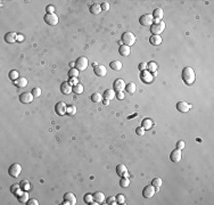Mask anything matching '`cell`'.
Instances as JSON below:
<instances>
[{
    "label": "cell",
    "instance_id": "1",
    "mask_svg": "<svg viewBox=\"0 0 214 205\" xmlns=\"http://www.w3.org/2000/svg\"><path fill=\"white\" fill-rule=\"evenodd\" d=\"M181 77H182V80L186 84L190 86L195 82L196 80V75H195V72L194 70L190 67V66H186L184 70H182V73H181Z\"/></svg>",
    "mask_w": 214,
    "mask_h": 205
},
{
    "label": "cell",
    "instance_id": "2",
    "mask_svg": "<svg viewBox=\"0 0 214 205\" xmlns=\"http://www.w3.org/2000/svg\"><path fill=\"white\" fill-rule=\"evenodd\" d=\"M165 30V23L163 21H158V19H155L150 26V31L154 35H159V33Z\"/></svg>",
    "mask_w": 214,
    "mask_h": 205
},
{
    "label": "cell",
    "instance_id": "3",
    "mask_svg": "<svg viewBox=\"0 0 214 205\" xmlns=\"http://www.w3.org/2000/svg\"><path fill=\"white\" fill-rule=\"evenodd\" d=\"M122 42L125 46H129V47L132 46V45H135V42H136L135 34L131 33V32H124L122 34Z\"/></svg>",
    "mask_w": 214,
    "mask_h": 205
},
{
    "label": "cell",
    "instance_id": "4",
    "mask_svg": "<svg viewBox=\"0 0 214 205\" xmlns=\"http://www.w3.org/2000/svg\"><path fill=\"white\" fill-rule=\"evenodd\" d=\"M21 172H22V166L18 163L12 164L9 166V169H8V173H9L10 177H13V178H17L21 174Z\"/></svg>",
    "mask_w": 214,
    "mask_h": 205
},
{
    "label": "cell",
    "instance_id": "5",
    "mask_svg": "<svg viewBox=\"0 0 214 205\" xmlns=\"http://www.w3.org/2000/svg\"><path fill=\"white\" fill-rule=\"evenodd\" d=\"M154 22V17L152 14H145L139 18V23L144 26H152Z\"/></svg>",
    "mask_w": 214,
    "mask_h": 205
},
{
    "label": "cell",
    "instance_id": "6",
    "mask_svg": "<svg viewBox=\"0 0 214 205\" xmlns=\"http://www.w3.org/2000/svg\"><path fill=\"white\" fill-rule=\"evenodd\" d=\"M43 21L46 22L48 25H57L58 24V16L56 14H46L45 17H43Z\"/></svg>",
    "mask_w": 214,
    "mask_h": 205
},
{
    "label": "cell",
    "instance_id": "7",
    "mask_svg": "<svg viewBox=\"0 0 214 205\" xmlns=\"http://www.w3.org/2000/svg\"><path fill=\"white\" fill-rule=\"evenodd\" d=\"M88 64H89V62H88L87 57H79L75 62V66L79 71H84V70H87Z\"/></svg>",
    "mask_w": 214,
    "mask_h": 205
},
{
    "label": "cell",
    "instance_id": "8",
    "mask_svg": "<svg viewBox=\"0 0 214 205\" xmlns=\"http://www.w3.org/2000/svg\"><path fill=\"white\" fill-rule=\"evenodd\" d=\"M66 110H67V106H66V104L63 103V101L57 103L56 106H55V112H56V114L59 115V116L65 115V114H66Z\"/></svg>",
    "mask_w": 214,
    "mask_h": 205
},
{
    "label": "cell",
    "instance_id": "9",
    "mask_svg": "<svg viewBox=\"0 0 214 205\" xmlns=\"http://www.w3.org/2000/svg\"><path fill=\"white\" fill-rule=\"evenodd\" d=\"M155 187H154L153 185H148V186H146L144 190H142V195H144V197H146V198H152L154 195H155Z\"/></svg>",
    "mask_w": 214,
    "mask_h": 205
},
{
    "label": "cell",
    "instance_id": "10",
    "mask_svg": "<svg viewBox=\"0 0 214 205\" xmlns=\"http://www.w3.org/2000/svg\"><path fill=\"white\" fill-rule=\"evenodd\" d=\"M64 204H71V205L77 204V197L74 196V194L66 193L64 195Z\"/></svg>",
    "mask_w": 214,
    "mask_h": 205
},
{
    "label": "cell",
    "instance_id": "11",
    "mask_svg": "<svg viewBox=\"0 0 214 205\" xmlns=\"http://www.w3.org/2000/svg\"><path fill=\"white\" fill-rule=\"evenodd\" d=\"M33 95L32 92H23L19 95V101L23 103V104H30L31 101L33 100Z\"/></svg>",
    "mask_w": 214,
    "mask_h": 205
},
{
    "label": "cell",
    "instance_id": "12",
    "mask_svg": "<svg viewBox=\"0 0 214 205\" xmlns=\"http://www.w3.org/2000/svg\"><path fill=\"white\" fill-rule=\"evenodd\" d=\"M93 72H95V74H96V75H98V77H105V75L107 74V68H106V66H104V65L99 64V65L95 66Z\"/></svg>",
    "mask_w": 214,
    "mask_h": 205
},
{
    "label": "cell",
    "instance_id": "13",
    "mask_svg": "<svg viewBox=\"0 0 214 205\" xmlns=\"http://www.w3.org/2000/svg\"><path fill=\"white\" fill-rule=\"evenodd\" d=\"M113 87H114V90H115V92L123 91V90L125 89V82H124L122 79H116L115 81H114V84H113Z\"/></svg>",
    "mask_w": 214,
    "mask_h": 205
},
{
    "label": "cell",
    "instance_id": "14",
    "mask_svg": "<svg viewBox=\"0 0 214 205\" xmlns=\"http://www.w3.org/2000/svg\"><path fill=\"white\" fill-rule=\"evenodd\" d=\"M181 157H182V155H181V150L180 149H174L172 153H171V155H170V158H171V161L172 162H174V163H179L180 161H181Z\"/></svg>",
    "mask_w": 214,
    "mask_h": 205
},
{
    "label": "cell",
    "instance_id": "15",
    "mask_svg": "<svg viewBox=\"0 0 214 205\" xmlns=\"http://www.w3.org/2000/svg\"><path fill=\"white\" fill-rule=\"evenodd\" d=\"M190 108H191V106L187 101H179V103H177V110L179 112H181V113H187V112H189Z\"/></svg>",
    "mask_w": 214,
    "mask_h": 205
},
{
    "label": "cell",
    "instance_id": "16",
    "mask_svg": "<svg viewBox=\"0 0 214 205\" xmlns=\"http://www.w3.org/2000/svg\"><path fill=\"white\" fill-rule=\"evenodd\" d=\"M17 199H18V202L22 203V204L28 203V201H29V193H28L26 190L19 191V193L17 194Z\"/></svg>",
    "mask_w": 214,
    "mask_h": 205
},
{
    "label": "cell",
    "instance_id": "17",
    "mask_svg": "<svg viewBox=\"0 0 214 205\" xmlns=\"http://www.w3.org/2000/svg\"><path fill=\"white\" fill-rule=\"evenodd\" d=\"M17 38H18V35L16 32H8L5 35V41L8 43H14V42H16Z\"/></svg>",
    "mask_w": 214,
    "mask_h": 205
},
{
    "label": "cell",
    "instance_id": "18",
    "mask_svg": "<svg viewBox=\"0 0 214 205\" xmlns=\"http://www.w3.org/2000/svg\"><path fill=\"white\" fill-rule=\"evenodd\" d=\"M116 173H117V175H120L121 178L129 175L128 169H126V166H125L124 164H119V165L116 166Z\"/></svg>",
    "mask_w": 214,
    "mask_h": 205
},
{
    "label": "cell",
    "instance_id": "19",
    "mask_svg": "<svg viewBox=\"0 0 214 205\" xmlns=\"http://www.w3.org/2000/svg\"><path fill=\"white\" fill-rule=\"evenodd\" d=\"M61 91L63 95H70V94H71V91H72V86L70 84V82L65 81V82L61 83Z\"/></svg>",
    "mask_w": 214,
    "mask_h": 205
},
{
    "label": "cell",
    "instance_id": "20",
    "mask_svg": "<svg viewBox=\"0 0 214 205\" xmlns=\"http://www.w3.org/2000/svg\"><path fill=\"white\" fill-rule=\"evenodd\" d=\"M92 197H93V201L97 202L98 204H101V203H104V202L106 201V197H105V195H104L101 191L95 193V194L92 195Z\"/></svg>",
    "mask_w": 214,
    "mask_h": 205
},
{
    "label": "cell",
    "instance_id": "21",
    "mask_svg": "<svg viewBox=\"0 0 214 205\" xmlns=\"http://www.w3.org/2000/svg\"><path fill=\"white\" fill-rule=\"evenodd\" d=\"M140 79H141V81H144L145 83H149V82L153 81V75H152V73H149L147 71H142L141 75H140Z\"/></svg>",
    "mask_w": 214,
    "mask_h": 205
},
{
    "label": "cell",
    "instance_id": "22",
    "mask_svg": "<svg viewBox=\"0 0 214 205\" xmlns=\"http://www.w3.org/2000/svg\"><path fill=\"white\" fill-rule=\"evenodd\" d=\"M119 52H120V55L123 56V57H126V56H129L130 55V52H131V49L129 46H125V45H122L121 47L119 48Z\"/></svg>",
    "mask_w": 214,
    "mask_h": 205
},
{
    "label": "cell",
    "instance_id": "23",
    "mask_svg": "<svg viewBox=\"0 0 214 205\" xmlns=\"http://www.w3.org/2000/svg\"><path fill=\"white\" fill-rule=\"evenodd\" d=\"M89 10H90V13L93 14V15H98V14H100V13H101L100 5H98V3H92L91 6L89 7Z\"/></svg>",
    "mask_w": 214,
    "mask_h": 205
},
{
    "label": "cell",
    "instance_id": "24",
    "mask_svg": "<svg viewBox=\"0 0 214 205\" xmlns=\"http://www.w3.org/2000/svg\"><path fill=\"white\" fill-rule=\"evenodd\" d=\"M15 86L17 88H24V87L28 86V80L25 79L24 77H19V78L15 81Z\"/></svg>",
    "mask_w": 214,
    "mask_h": 205
},
{
    "label": "cell",
    "instance_id": "25",
    "mask_svg": "<svg viewBox=\"0 0 214 205\" xmlns=\"http://www.w3.org/2000/svg\"><path fill=\"white\" fill-rule=\"evenodd\" d=\"M115 96H116V92H115L114 89H107V90H105V92H104V98L108 99V100L114 99Z\"/></svg>",
    "mask_w": 214,
    "mask_h": 205
},
{
    "label": "cell",
    "instance_id": "26",
    "mask_svg": "<svg viewBox=\"0 0 214 205\" xmlns=\"http://www.w3.org/2000/svg\"><path fill=\"white\" fill-rule=\"evenodd\" d=\"M149 42L153 45V46H158V45H161L162 43V37H159V35H152L150 38H149Z\"/></svg>",
    "mask_w": 214,
    "mask_h": 205
},
{
    "label": "cell",
    "instance_id": "27",
    "mask_svg": "<svg viewBox=\"0 0 214 205\" xmlns=\"http://www.w3.org/2000/svg\"><path fill=\"white\" fill-rule=\"evenodd\" d=\"M83 90H84V88H83V86H82L81 83H77V84H74V86L72 87V92L77 94V95L82 94V92H83Z\"/></svg>",
    "mask_w": 214,
    "mask_h": 205
},
{
    "label": "cell",
    "instance_id": "28",
    "mask_svg": "<svg viewBox=\"0 0 214 205\" xmlns=\"http://www.w3.org/2000/svg\"><path fill=\"white\" fill-rule=\"evenodd\" d=\"M109 66H110V68L114 70V71H121V68H122V63H121L120 61H113V62H110Z\"/></svg>",
    "mask_w": 214,
    "mask_h": 205
},
{
    "label": "cell",
    "instance_id": "29",
    "mask_svg": "<svg viewBox=\"0 0 214 205\" xmlns=\"http://www.w3.org/2000/svg\"><path fill=\"white\" fill-rule=\"evenodd\" d=\"M163 15H164V13H163V10H162L161 8H156V9L153 12V17L155 19L161 21V19L163 18Z\"/></svg>",
    "mask_w": 214,
    "mask_h": 205
},
{
    "label": "cell",
    "instance_id": "30",
    "mask_svg": "<svg viewBox=\"0 0 214 205\" xmlns=\"http://www.w3.org/2000/svg\"><path fill=\"white\" fill-rule=\"evenodd\" d=\"M141 126H142L145 130H149V129L153 126V120H150V119H145V120L141 122Z\"/></svg>",
    "mask_w": 214,
    "mask_h": 205
},
{
    "label": "cell",
    "instance_id": "31",
    "mask_svg": "<svg viewBox=\"0 0 214 205\" xmlns=\"http://www.w3.org/2000/svg\"><path fill=\"white\" fill-rule=\"evenodd\" d=\"M91 100L92 103H101L103 101V95L99 92H95L91 95Z\"/></svg>",
    "mask_w": 214,
    "mask_h": 205
},
{
    "label": "cell",
    "instance_id": "32",
    "mask_svg": "<svg viewBox=\"0 0 214 205\" xmlns=\"http://www.w3.org/2000/svg\"><path fill=\"white\" fill-rule=\"evenodd\" d=\"M125 91H126L128 94H135V91H136V84H135L133 82L128 83V84L125 86Z\"/></svg>",
    "mask_w": 214,
    "mask_h": 205
},
{
    "label": "cell",
    "instance_id": "33",
    "mask_svg": "<svg viewBox=\"0 0 214 205\" xmlns=\"http://www.w3.org/2000/svg\"><path fill=\"white\" fill-rule=\"evenodd\" d=\"M152 185H153L156 189H158L163 185V180L161 178H154L153 180H152Z\"/></svg>",
    "mask_w": 214,
    "mask_h": 205
},
{
    "label": "cell",
    "instance_id": "34",
    "mask_svg": "<svg viewBox=\"0 0 214 205\" xmlns=\"http://www.w3.org/2000/svg\"><path fill=\"white\" fill-rule=\"evenodd\" d=\"M19 186H21V188H22V190H26V191H28V190H29V189H30V188H31L30 182H29L28 180H25V179H24V180H22V181L19 182Z\"/></svg>",
    "mask_w": 214,
    "mask_h": 205
},
{
    "label": "cell",
    "instance_id": "35",
    "mask_svg": "<svg viewBox=\"0 0 214 205\" xmlns=\"http://www.w3.org/2000/svg\"><path fill=\"white\" fill-rule=\"evenodd\" d=\"M129 185H130V180H129L128 177H123V178H121V180H120V186H121L122 188H126Z\"/></svg>",
    "mask_w": 214,
    "mask_h": 205
},
{
    "label": "cell",
    "instance_id": "36",
    "mask_svg": "<svg viewBox=\"0 0 214 205\" xmlns=\"http://www.w3.org/2000/svg\"><path fill=\"white\" fill-rule=\"evenodd\" d=\"M75 113H77V106H75V105H70V106L67 107V110H66V114H67V115L72 116V115H74Z\"/></svg>",
    "mask_w": 214,
    "mask_h": 205
},
{
    "label": "cell",
    "instance_id": "37",
    "mask_svg": "<svg viewBox=\"0 0 214 205\" xmlns=\"http://www.w3.org/2000/svg\"><path fill=\"white\" fill-rule=\"evenodd\" d=\"M22 190V188H21V186H19V184H15V185H12V187H10V191L14 194V195H16L17 196V194L19 193Z\"/></svg>",
    "mask_w": 214,
    "mask_h": 205
},
{
    "label": "cell",
    "instance_id": "38",
    "mask_svg": "<svg viewBox=\"0 0 214 205\" xmlns=\"http://www.w3.org/2000/svg\"><path fill=\"white\" fill-rule=\"evenodd\" d=\"M77 75H79V70H77V68H71V70L68 71V77H70V79H75V78H77Z\"/></svg>",
    "mask_w": 214,
    "mask_h": 205
},
{
    "label": "cell",
    "instance_id": "39",
    "mask_svg": "<svg viewBox=\"0 0 214 205\" xmlns=\"http://www.w3.org/2000/svg\"><path fill=\"white\" fill-rule=\"evenodd\" d=\"M18 78H19V74H18V72H17L16 70H13V71H10V72H9V79L10 80L16 81Z\"/></svg>",
    "mask_w": 214,
    "mask_h": 205
},
{
    "label": "cell",
    "instance_id": "40",
    "mask_svg": "<svg viewBox=\"0 0 214 205\" xmlns=\"http://www.w3.org/2000/svg\"><path fill=\"white\" fill-rule=\"evenodd\" d=\"M147 67H148V70H149L152 73L157 71V64L155 63V62H150V63H148L147 64Z\"/></svg>",
    "mask_w": 214,
    "mask_h": 205
},
{
    "label": "cell",
    "instance_id": "41",
    "mask_svg": "<svg viewBox=\"0 0 214 205\" xmlns=\"http://www.w3.org/2000/svg\"><path fill=\"white\" fill-rule=\"evenodd\" d=\"M115 198H116V203L117 204H125V197L123 196L122 194H117Z\"/></svg>",
    "mask_w": 214,
    "mask_h": 205
},
{
    "label": "cell",
    "instance_id": "42",
    "mask_svg": "<svg viewBox=\"0 0 214 205\" xmlns=\"http://www.w3.org/2000/svg\"><path fill=\"white\" fill-rule=\"evenodd\" d=\"M31 92H32L34 98H37V97H40V95H41V89L40 88H33Z\"/></svg>",
    "mask_w": 214,
    "mask_h": 205
},
{
    "label": "cell",
    "instance_id": "43",
    "mask_svg": "<svg viewBox=\"0 0 214 205\" xmlns=\"http://www.w3.org/2000/svg\"><path fill=\"white\" fill-rule=\"evenodd\" d=\"M83 199H84V203L90 204L92 201H93V197H92L91 194H86V195H84V197H83Z\"/></svg>",
    "mask_w": 214,
    "mask_h": 205
},
{
    "label": "cell",
    "instance_id": "44",
    "mask_svg": "<svg viewBox=\"0 0 214 205\" xmlns=\"http://www.w3.org/2000/svg\"><path fill=\"white\" fill-rule=\"evenodd\" d=\"M46 12H47V14H55V7H54L52 5H49V6H47Z\"/></svg>",
    "mask_w": 214,
    "mask_h": 205
},
{
    "label": "cell",
    "instance_id": "45",
    "mask_svg": "<svg viewBox=\"0 0 214 205\" xmlns=\"http://www.w3.org/2000/svg\"><path fill=\"white\" fill-rule=\"evenodd\" d=\"M145 131H146V130H145L142 126H139V128L136 129V133H137L138 136H144V135H145Z\"/></svg>",
    "mask_w": 214,
    "mask_h": 205
},
{
    "label": "cell",
    "instance_id": "46",
    "mask_svg": "<svg viewBox=\"0 0 214 205\" xmlns=\"http://www.w3.org/2000/svg\"><path fill=\"white\" fill-rule=\"evenodd\" d=\"M100 8H101V12H107L109 9V3L108 2H103L100 5Z\"/></svg>",
    "mask_w": 214,
    "mask_h": 205
},
{
    "label": "cell",
    "instance_id": "47",
    "mask_svg": "<svg viewBox=\"0 0 214 205\" xmlns=\"http://www.w3.org/2000/svg\"><path fill=\"white\" fill-rule=\"evenodd\" d=\"M107 204H116V198L114 197V196H110V197H108L107 198Z\"/></svg>",
    "mask_w": 214,
    "mask_h": 205
},
{
    "label": "cell",
    "instance_id": "48",
    "mask_svg": "<svg viewBox=\"0 0 214 205\" xmlns=\"http://www.w3.org/2000/svg\"><path fill=\"white\" fill-rule=\"evenodd\" d=\"M184 146H186V144H184V141H182V140H180V141L177 142V148H178V149H180V150H182V149H184Z\"/></svg>",
    "mask_w": 214,
    "mask_h": 205
},
{
    "label": "cell",
    "instance_id": "49",
    "mask_svg": "<svg viewBox=\"0 0 214 205\" xmlns=\"http://www.w3.org/2000/svg\"><path fill=\"white\" fill-rule=\"evenodd\" d=\"M146 68H147V63H145V62H144V63L139 64V70H140L141 72H142V71H145Z\"/></svg>",
    "mask_w": 214,
    "mask_h": 205
},
{
    "label": "cell",
    "instance_id": "50",
    "mask_svg": "<svg viewBox=\"0 0 214 205\" xmlns=\"http://www.w3.org/2000/svg\"><path fill=\"white\" fill-rule=\"evenodd\" d=\"M117 99H120V100H122L123 98H124V92L123 91H119V92H116V96H115Z\"/></svg>",
    "mask_w": 214,
    "mask_h": 205
},
{
    "label": "cell",
    "instance_id": "51",
    "mask_svg": "<svg viewBox=\"0 0 214 205\" xmlns=\"http://www.w3.org/2000/svg\"><path fill=\"white\" fill-rule=\"evenodd\" d=\"M26 204L28 205H38L39 203H38V201H37V199H29Z\"/></svg>",
    "mask_w": 214,
    "mask_h": 205
},
{
    "label": "cell",
    "instance_id": "52",
    "mask_svg": "<svg viewBox=\"0 0 214 205\" xmlns=\"http://www.w3.org/2000/svg\"><path fill=\"white\" fill-rule=\"evenodd\" d=\"M77 78L75 79H70V84H77Z\"/></svg>",
    "mask_w": 214,
    "mask_h": 205
},
{
    "label": "cell",
    "instance_id": "53",
    "mask_svg": "<svg viewBox=\"0 0 214 205\" xmlns=\"http://www.w3.org/2000/svg\"><path fill=\"white\" fill-rule=\"evenodd\" d=\"M103 103H104V105H108V104H109V100H108V99H105Z\"/></svg>",
    "mask_w": 214,
    "mask_h": 205
},
{
    "label": "cell",
    "instance_id": "54",
    "mask_svg": "<svg viewBox=\"0 0 214 205\" xmlns=\"http://www.w3.org/2000/svg\"><path fill=\"white\" fill-rule=\"evenodd\" d=\"M23 40V37H18V41H22Z\"/></svg>",
    "mask_w": 214,
    "mask_h": 205
}]
</instances>
